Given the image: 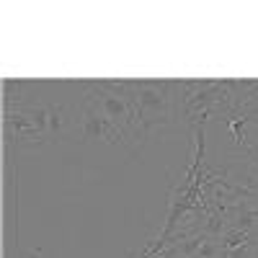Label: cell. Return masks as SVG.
<instances>
[{"label": "cell", "instance_id": "obj_7", "mask_svg": "<svg viewBox=\"0 0 258 258\" xmlns=\"http://www.w3.org/2000/svg\"><path fill=\"white\" fill-rule=\"evenodd\" d=\"M248 121H253V119H250V114H245L243 109L230 111L227 119H225V124H227V129H230V135H232V140H235V145H240L243 150H250L248 137H245V132H243V126H245Z\"/></svg>", "mask_w": 258, "mask_h": 258}, {"label": "cell", "instance_id": "obj_9", "mask_svg": "<svg viewBox=\"0 0 258 258\" xmlns=\"http://www.w3.org/2000/svg\"><path fill=\"white\" fill-rule=\"evenodd\" d=\"M253 245V243H250ZM250 245H243V248H235V250H225L222 258H250Z\"/></svg>", "mask_w": 258, "mask_h": 258}, {"label": "cell", "instance_id": "obj_1", "mask_svg": "<svg viewBox=\"0 0 258 258\" xmlns=\"http://www.w3.org/2000/svg\"><path fill=\"white\" fill-rule=\"evenodd\" d=\"M137 116L145 137L153 129L173 124L178 116L176 80H137Z\"/></svg>", "mask_w": 258, "mask_h": 258}, {"label": "cell", "instance_id": "obj_5", "mask_svg": "<svg viewBox=\"0 0 258 258\" xmlns=\"http://www.w3.org/2000/svg\"><path fill=\"white\" fill-rule=\"evenodd\" d=\"M47 111H49V126H47V135L49 140H68L73 137V132H78V121L73 119L70 109L64 103H47Z\"/></svg>", "mask_w": 258, "mask_h": 258}, {"label": "cell", "instance_id": "obj_12", "mask_svg": "<svg viewBox=\"0 0 258 258\" xmlns=\"http://www.w3.org/2000/svg\"><path fill=\"white\" fill-rule=\"evenodd\" d=\"M248 153H250L253 158H258V147H250V150H248Z\"/></svg>", "mask_w": 258, "mask_h": 258}, {"label": "cell", "instance_id": "obj_11", "mask_svg": "<svg viewBox=\"0 0 258 258\" xmlns=\"http://www.w3.org/2000/svg\"><path fill=\"white\" fill-rule=\"evenodd\" d=\"M250 238H253V243H255V240H258V225H255V227H253V230H250Z\"/></svg>", "mask_w": 258, "mask_h": 258}, {"label": "cell", "instance_id": "obj_4", "mask_svg": "<svg viewBox=\"0 0 258 258\" xmlns=\"http://www.w3.org/2000/svg\"><path fill=\"white\" fill-rule=\"evenodd\" d=\"M3 126H6V137L18 145H41L49 142L44 135L36 129V124L31 121V116L26 114V109H6L3 111Z\"/></svg>", "mask_w": 258, "mask_h": 258}, {"label": "cell", "instance_id": "obj_3", "mask_svg": "<svg viewBox=\"0 0 258 258\" xmlns=\"http://www.w3.org/2000/svg\"><path fill=\"white\" fill-rule=\"evenodd\" d=\"M78 135H80V140H106V142L114 145V147H126L129 150V142H126L121 129L109 116H106L103 111H98L93 103H88V101H80Z\"/></svg>", "mask_w": 258, "mask_h": 258}, {"label": "cell", "instance_id": "obj_6", "mask_svg": "<svg viewBox=\"0 0 258 258\" xmlns=\"http://www.w3.org/2000/svg\"><path fill=\"white\" fill-rule=\"evenodd\" d=\"M31 91H36V83L6 78L3 80V103H6V109H24V106H31L29 103Z\"/></svg>", "mask_w": 258, "mask_h": 258}, {"label": "cell", "instance_id": "obj_2", "mask_svg": "<svg viewBox=\"0 0 258 258\" xmlns=\"http://www.w3.org/2000/svg\"><path fill=\"white\" fill-rule=\"evenodd\" d=\"M85 88H88V93L83 96V101L93 103L98 111H103L106 116H109L129 142V153H137V150L142 147V142L147 140L142 126H140V116H137V101L135 98H121V96H114L109 91H101L96 88L93 83H85Z\"/></svg>", "mask_w": 258, "mask_h": 258}, {"label": "cell", "instance_id": "obj_8", "mask_svg": "<svg viewBox=\"0 0 258 258\" xmlns=\"http://www.w3.org/2000/svg\"><path fill=\"white\" fill-rule=\"evenodd\" d=\"M250 243H253L250 232L238 230V227H227V230L220 235V248H222V253H225V250H235V248H243V245H250Z\"/></svg>", "mask_w": 258, "mask_h": 258}, {"label": "cell", "instance_id": "obj_10", "mask_svg": "<svg viewBox=\"0 0 258 258\" xmlns=\"http://www.w3.org/2000/svg\"><path fill=\"white\" fill-rule=\"evenodd\" d=\"M250 258H258V240L250 245Z\"/></svg>", "mask_w": 258, "mask_h": 258}]
</instances>
